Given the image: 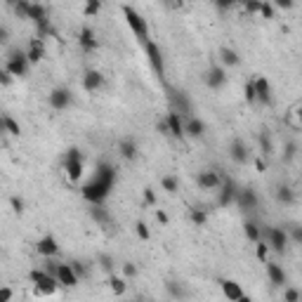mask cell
<instances>
[{
  "label": "cell",
  "mask_w": 302,
  "mask_h": 302,
  "mask_svg": "<svg viewBox=\"0 0 302 302\" xmlns=\"http://www.w3.org/2000/svg\"><path fill=\"white\" fill-rule=\"evenodd\" d=\"M113 184H116V168L107 161H99L92 180L83 187V198L92 205H102L109 198Z\"/></svg>",
  "instance_id": "6da1fadb"
},
{
  "label": "cell",
  "mask_w": 302,
  "mask_h": 302,
  "mask_svg": "<svg viewBox=\"0 0 302 302\" xmlns=\"http://www.w3.org/2000/svg\"><path fill=\"white\" fill-rule=\"evenodd\" d=\"M123 14H125V22H128L130 31L135 33V38H137L142 45L149 43V24H147V19H144L132 5H123Z\"/></svg>",
  "instance_id": "7a4b0ae2"
},
{
  "label": "cell",
  "mask_w": 302,
  "mask_h": 302,
  "mask_svg": "<svg viewBox=\"0 0 302 302\" xmlns=\"http://www.w3.org/2000/svg\"><path fill=\"white\" fill-rule=\"evenodd\" d=\"M29 279L33 283V293L40 298V295H54L59 288V281L54 279L52 274H47L45 269H31L29 271Z\"/></svg>",
  "instance_id": "3957f363"
},
{
  "label": "cell",
  "mask_w": 302,
  "mask_h": 302,
  "mask_svg": "<svg viewBox=\"0 0 302 302\" xmlns=\"http://www.w3.org/2000/svg\"><path fill=\"white\" fill-rule=\"evenodd\" d=\"M168 104H170V111L180 113L184 120L194 116V104H191L189 95L177 90V87H168Z\"/></svg>",
  "instance_id": "277c9868"
},
{
  "label": "cell",
  "mask_w": 302,
  "mask_h": 302,
  "mask_svg": "<svg viewBox=\"0 0 302 302\" xmlns=\"http://www.w3.org/2000/svg\"><path fill=\"white\" fill-rule=\"evenodd\" d=\"M64 170H66V177L69 182H80L83 177V151L80 149H69L64 153Z\"/></svg>",
  "instance_id": "5b68a950"
},
{
  "label": "cell",
  "mask_w": 302,
  "mask_h": 302,
  "mask_svg": "<svg viewBox=\"0 0 302 302\" xmlns=\"http://www.w3.org/2000/svg\"><path fill=\"white\" fill-rule=\"evenodd\" d=\"M29 66H31V62H29V57H26L24 50H12V52L7 54L5 69H7L14 78H22V76L29 74Z\"/></svg>",
  "instance_id": "8992f818"
},
{
  "label": "cell",
  "mask_w": 302,
  "mask_h": 302,
  "mask_svg": "<svg viewBox=\"0 0 302 302\" xmlns=\"http://www.w3.org/2000/svg\"><path fill=\"white\" fill-rule=\"evenodd\" d=\"M262 238L269 243L271 250L286 253V246H288V231L286 229H281V226H264L262 229Z\"/></svg>",
  "instance_id": "52a82bcc"
},
{
  "label": "cell",
  "mask_w": 302,
  "mask_h": 302,
  "mask_svg": "<svg viewBox=\"0 0 302 302\" xmlns=\"http://www.w3.org/2000/svg\"><path fill=\"white\" fill-rule=\"evenodd\" d=\"M144 50H147V59H149L153 74L158 76V78H163L165 76V59H163V52H161V47H158V43L149 40V43L144 45Z\"/></svg>",
  "instance_id": "ba28073f"
},
{
  "label": "cell",
  "mask_w": 302,
  "mask_h": 302,
  "mask_svg": "<svg viewBox=\"0 0 302 302\" xmlns=\"http://www.w3.org/2000/svg\"><path fill=\"white\" fill-rule=\"evenodd\" d=\"M47 102H50V107H52L54 111H64V109L71 107V102H74V92H71L69 87L59 85V87H54L52 92H50Z\"/></svg>",
  "instance_id": "9c48e42d"
},
{
  "label": "cell",
  "mask_w": 302,
  "mask_h": 302,
  "mask_svg": "<svg viewBox=\"0 0 302 302\" xmlns=\"http://www.w3.org/2000/svg\"><path fill=\"white\" fill-rule=\"evenodd\" d=\"M196 184H198V189L210 191V189H220L225 184V177L217 173V170H201V173L196 175Z\"/></svg>",
  "instance_id": "30bf717a"
},
{
  "label": "cell",
  "mask_w": 302,
  "mask_h": 302,
  "mask_svg": "<svg viewBox=\"0 0 302 302\" xmlns=\"http://www.w3.org/2000/svg\"><path fill=\"white\" fill-rule=\"evenodd\" d=\"M203 80L210 90H222V87L226 85V69L225 66H210V69L205 71Z\"/></svg>",
  "instance_id": "8fae6325"
},
{
  "label": "cell",
  "mask_w": 302,
  "mask_h": 302,
  "mask_svg": "<svg viewBox=\"0 0 302 302\" xmlns=\"http://www.w3.org/2000/svg\"><path fill=\"white\" fill-rule=\"evenodd\" d=\"M238 187L234 180H229V177H225V184L220 187V196H217V203L222 205V208H226V205L236 203V194H238Z\"/></svg>",
  "instance_id": "7c38bea8"
},
{
  "label": "cell",
  "mask_w": 302,
  "mask_h": 302,
  "mask_svg": "<svg viewBox=\"0 0 302 302\" xmlns=\"http://www.w3.org/2000/svg\"><path fill=\"white\" fill-rule=\"evenodd\" d=\"M57 281H59V286H64V288H76L80 279H78V274L74 271L71 267V262H59V269H57Z\"/></svg>",
  "instance_id": "4fadbf2b"
},
{
  "label": "cell",
  "mask_w": 302,
  "mask_h": 302,
  "mask_svg": "<svg viewBox=\"0 0 302 302\" xmlns=\"http://www.w3.org/2000/svg\"><path fill=\"white\" fill-rule=\"evenodd\" d=\"M36 253H38V255H43L45 260L57 258V253H59V243H57V238H54L52 234H45L43 238H38V241H36Z\"/></svg>",
  "instance_id": "5bb4252c"
},
{
  "label": "cell",
  "mask_w": 302,
  "mask_h": 302,
  "mask_svg": "<svg viewBox=\"0 0 302 302\" xmlns=\"http://www.w3.org/2000/svg\"><path fill=\"white\" fill-rule=\"evenodd\" d=\"M163 120H165V125H168V130H170V137H175V140H184V137H187V130H184V118L180 116V113L168 111Z\"/></svg>",
  "instance_id": "9a60e30c"
},
{
  "label": "cell",
  "mask_w": 302,
  "mask_h": 302,
  "mask_svg": "<svg viewBox=\"0 0 302 302\" xmlns=\"http://www.w3.org/2000/svg\"><path fill=\"white\" fill-rule=\"evenodd\" d=\"M236 203H238V208H243V210H255L260 203L258 191H255L253 187H241L236 194Z\"/></svg>",
  "instance_id": "2e32d148"
},
{
  "label": "cell",
  "mask_w": 302,
  "mask_h": 302,
  "mask_svg": "<svg viewBox=\"0 0 302 302\" xmlns=\"http://www.w3.org/2000/svg\"><path fill=\"white\" fill-rule=\"evenodd\" d=\"M78 45H80V50L83 52H95L97 50V36H95V31L90 29V26H83L80 31H78Z\"/></svg>",
  "instance_id": "e0dca14e"
},
{
  "label": "cell",
  "mask_w": 302,
  "mask_h": 302,
  "mask_svg": "<svg viewBox=\"0 0 302 302\" xmlns=\"http://www.w3.org/2000/svg\"><path fill=\"white\" fill-rule=\"evenodd\" d=\"M229 156H231V161L238 163V165H246L250 161V151L246 147V142L243 140H234L231 142V147H229Z\"/></svg>",
  "instance_id": "ac0fdd59"
},
{
  "label": "cell",
  "mask_w": 302,
  "mask_h": 302,
  "mask_svg": "<svg viewBox=\"0 0 302 302\" xmlns=\"http://www.w3.org/2000/svg\"><path fill=\"white\" fill-rule=\"evenodd\" d=\"M220 288H222V293H225V298L229 302H238L243 298V288H241V283L234 279H222L220 281Z\"/></svg>",
  "instance_id": "d6986e66"
},
{
  "label": "cell",
  "mask_w": 302,
  "mask_h": 302,
  "mask_svg": "<svg viewBox=\"0 0 302 302\" xmlns=\"http://www.w3.org/2000/svg\"><path fill=\"white\" fill-rule=\"evenodd\" d=\"M83 87H85L87 92H97V90H102V87H104V74L97 71V69L85 71V76H83Z\"/></svg>",
  "instance_id": "ffe728a7"
},
{
  "label": "cell",
  "mask_w": 302,
  "mask_h": 302,
  "mask_svg": "<svg viewBox=\"0 0 302 302\" xmlns=\"http://www.w3.org/2000/svg\"><path fill=\"white\" fill-rule=\"evenodd\" d=\"M253 83H255V92H258L260 104H271V85H269V80H267L264 76H255V78H253Z\"/></svg>",
  "instance_id": "44dd1931"
},
{
  "label": "cell",
  "mask_w": 302,
  "mask_h": 302,
  "mask_svg": "<svg viewBox=\"0 0 302 302\" xmlns=\"http://www.w3.org/2000/svg\"><path fill=\"white\" fill-rule=\"evenodd\" d=\"M118 153H120V158H125V161H135L137 153H140L137 142L132 140V137H123V140L118 142Z\"/></svg>",
  "instance_id": "7402d4cb"
},
{
  "label": "cell",
  "mask_w": 302,
  "mask_h": 302,
  "mask_svg": "<svg viewBox=\"0 0 302 302\" xmlns=\"http://www.w3.org/2000/svg\"><path fill=\"white\" fill-rule=\"evenodd\" d=\"M26 57H29V62L31 64H38V62H43L45 57V45L40 38H33L31 43H29V47H26Z\"/></svg>",
  "instance_id": "603a6c76"
},
{
  "label": "cell",
  "mask_w": 302,
  "mask_h": 302,
  "mask_svg": "<svg viewBox=\"0 0 302 302\" xmlns=\"http://www.w3.org/2000/svg\"><path fill=\"white\" fill-rule=\"evenodd\" d=\"M184 130H187V135H189V137L198 140V137H203L205 135V123L198 118V116H191V118L184 120Z\"/></svg>",
  "instance_id": "cb8c5ba5"
},
{
  "label": "cell",
  "mask_w": 302,
  "mask_h": 302,
  "mask_svg": "<svg viewBox=\"0 0 302 302\" xmlns=\"http://www.w3.org/2000/svg\"><path fill=\"white\" fill-rule=\"evenodd\" d=\"M264 264H267V276H269L271 283H274V286H286L288 276H286L283 267H281V264H276V262H264Z\"/></svg>",
  "instance_id": "d4e9b609"
},
{
  "label": "cell",
  "mask_w": 302,
  "mask_h": 302,
  "mask_svg": "<svg viewBox=\"0 0 302 302\" xmlns=\"http://www.w3.org/2000/svg\"><path fill=\"white\" fill-rule=\"evenodd\" d=\"M26 19H31L33 24L47 22V19H50V17H47V7L40 5V2H31V5H29V12H26Z\"/></svg>",
  "instance_id": "484cf974"
},
{
  "label": "cell",
  "mask_w": 302,
  "mask_h": 302,
  "mask_svg": "<svg viewBox=\"0 0 302 302\" xmlns=\"http://www.w3.org/2000/svg\"><path fill=\"white\" fill-rule=\"evenodd\" d=\"M274 198L283 205H293L295 203V191H293L288 184H279V187L274 189Z\"/></svg>",
  "instance_id": "4316f807"
},
{
  "label": "cell",
  "mask_w": 302,
  "mask_h": 302,
  "mask_svg": "<svg viewBox=\"0 0 302 302\" xmlns=\"http://www.w3.org/2000/svg\"><path fill=\"white\" fill-rule=\"evenodd\" d=\"M165 291H168V295L177 302L187 300V295H189V291L184 288V283H180V281H168V283H165Z\"/></svg>",
  "instance_id": "83f0119b"
},
{
  "label": "cell",
  "mask_w": 302,
  "mask_h": 302,
  "mask_svg": "<svg viewBox=\"0 0 302 302\" xmlns=\"http://www.w3.org/2000/svg\"><path fill=\"white\" fill-rule=\"evenodd\" d=\"M220 62H222L225 69H231V66L241 64V57H238L236 50H231V47H222V50H220Z\"/></svg>",
  "instance_id": "f1b7e54d"
},
{
  "label": "cell",
  "mask_w": 302,
  "mask_h": 302,
  "mask_svg": "<svg viewBox=\"0 0 302 302\" xmlns=\"http://www.w3.org/2000/svg\"><path fill=\"white\" fill-rule=\"evenodd\" d=\"M109 288H111V293H113L116 298H120V295H125V291H128V283H125V276H116V274H111V279H109Z\"/></svg>",
  "instance_id": "f546056e"
},
{
  "label": "cell",
  "mask_w": 302,
  "mask_h": 302,
  "mask_svg": "<svg viewBox=\"0 0 302 302\" xmlns=\"http://www.w3.org/2000/svg\"><path fill=\"white\" fill-rule=\"evenodd\" d=\"M243 234H246V238L253 241V243H260V241H262V229H260L255 222H250V220L243 225Z\"/></svg>",
  "instance_id": "4dcf8cb0"
},
{
  "label": "cell",
  "mask_w": 302,
  "mask_h": 302,
  "mask_svg": "<svg viewBox=\"0 0 302 302\" xmlns=\"http://www.w3.org/2000/svg\"><path fill=\"white\" fill-rule=\"evenodd\" d=\"M2 130H5L7 135H12V137H19V135H22V125L12 118V116H7V113L2 116Z\"/></svg>",
  "instance_id": "1f68e13d"
},
{
  "label": "cell",
  "mask_w": 302,
  "mask_h": 302,
  "mask_svg": "<svg viewBox=\"0 0 302 302\" xmlns=\"http://www.w3.org/2000/svg\"><path fill=\"white\" fill-rule=\"evenodd\" d=\"M258 142H260V151H262L264 156L274 153V142H271V137H269V132H267V130H264V132H260Z\"/></svg>",
  "instance_id": "d6a6232c"
},
{
  "label": "cell",
  "mask_w": 302,
  "mask_h": 302,
  "mask_svg": "<svg viewBox=\"0 0 302 302\" xmlns=\"http://www.w3.org/2000/svg\"><path fill=\"white\" fill-rule=\"evenodd\" d=\"M90 215H92V220H95V222H99V225H109V222H111L109 213L102 208V205H92V208H90Z\"/></svg>",
  "instance_id": "836d02e7"
},
{
  "label": "cell",
  "mask_w": 302,
  "mask_h": 302,
  "mask_svg": "<svg viewBox=\"0 0 302 302\" xmlns=\"http://www.w3.org/2000/svg\"><path fill=\"white\" fill-rule=\"evenodd\" d=\"M161 187L168 191V194H175V191L180 189V180H177L175 175H163V177H161Z\"/></svg>",
  "instance_id": "e575fe53"
},
{
  "label": "cell",
  "mask_w": 302,
  "mask_h": 302,
  "mask_svg": "<svg viewBox=\"0 0 302 302\" xmlns=\"http://www.w3.org/2000/svg\"><path fill=\"white\" fill-rule=\"evenodd\" d=\"M189 220H191L196 226H203L205 222H208V213L201 210V208H191V210H189Z\"/></svg>",
  "instance_id": "d590c367"
},
{
  "label": "cell",
  "mask_w": 302,
  "mask_h": 302,
  "mask_svg": "<svg viewBox=\"0 0 302 302\" xmlns=\"http://www.w3.org/2000/svg\"><path fill=\"white\" fill-rule=\"evenodd\" d=\"M99 267H102V271H107V274H113V258L111 255H107V253H102L97 258Z\"/></svg>",
  "instance_id": "8d00e7d4"
},
{
  "label": "cell",
  "mask_w": 302,
  "mask_h": 302,
  "mask_svg": "<svg viewBox=\"0 0 302 302\" xmlns=\"http://www.w3.org/2000/svg\"><path fill=\"white\" fill-rule=\"evenodd\" d=\"M99 10H102V2L99 0H87L85 5H83V14L85 17H95Z\"/></svg>",
  "instance_id": "74e56055"
},
{
  "label": "cell",
  "mask_w": 302,
  "mask_h": 302,
  "mask_svg": "<svg viewBox=\"0 0 302 302\" xmlns=\"http://www.w3.org/2000/svg\"><path fill=\"white\" fill-rule=\"evenodd\" d=\"M243 95H246V102H248V104H255V102H258V92H255V83H253V80H248V83L243 85Z\"/></svg>",
  "instance_id": "f35d334b"
},
{
  "label": "cell",
  "mask_w": 302,
  "mask_h": 302,
  "mask_svg": "<svg viewBox=\"0 0 302 302\" xmlns=\"http://www.w3.org/2000/svg\"><path fill=\"white\" fill-rule=\"evenodd\" d=\"M283 302H302V291H298V288H283Z\"/></svg>",
  "instance_id": "ab89813d"
},
{
  "label": "cell",
  "mask_w": 302,
  "mask_h": 302,
  "mask_svg": "<svg viewBox=\"0 0 302 302\" xmlns=\"http://www.w3.org/2000/svg\"><path fill=\"white\" fill-rule=\"evenodd\" d=\"M269 243L267 241H260L258 243V248H255V255H258L260 262H267V258H269Z\"/></svg>",
  "instance_id": "60d3db41"
},
{
  "label": "cell",
  "mask_w": 302,
  "mask_h": 302,
  "mask_svg": "<svg viewBox=\"0 0 302 302\" xmlns=\"http://www.w3.org/2000/svg\"><path fill=\"white\" fill-rule=\"evenodd\" d=\"M298 156V144L295 142H286V147H283V161L288 163V161H293Z\"/></svg>",
  "instance_id": "b9f144b4"
},
{
  "label": "cell",
  "mask_w": 302,
  "mask_h": 302,
  "mask_svg": "<svg viewBox=\"0 0 302 302\" xmlns=\"http://www.w3.org/2000/svg\"><path fill=\"white\" fill-rule=\"evenodd\" d=\"M135 231H137V236H140L142 241H149L151 238V229L147 222H137V225H135Z\"/></svg>",
  "instance_id": "7bdbcfd3"
},
{
  "label": "cell",
  "mask_w": 302,
  "mask_h": 302,
  "mask_svg": "<svg viewBox=\"0 0 302 302\" xmlns=\"http://www.w3.org/2000/svg\"><path fill=\"white\" fill-rule=\"evenodd\" d=\"M142 196H144V203L147 205H156V191L151 187H144L142 189Z\"/></svg>",
  "instance_id": "ee69618b"
},
{
  "label": "cell",
  "mask_w": 302,
  "mask_h": 302,
  "mask_svg": "<svg viewBox=\"0 0 302 302\" xmlns=\"http://www.w3.org/2000/svg\"><path fill=\"white\" fill-rule=\"evenodd\" d=\"M123 276H125V279H135V276H137V264H135V262H125V264H123Z\"/></svg>",
  "instance_id": "f6af8a7d"
},
{
  "label": "cell",
  "mask_w": 302,
  "mask_h": 302,
  "mask_svg": "<svg viewBox=\"0 0 302 302\" xmlns=\"http://www.w3.org/2000/svg\"><path fill=\"white\" fill-rule=\"evenodd\" d=\"M29 5H31L29 0H19V2H14V12H17L19 17H24V19H26V12H29Z\"/></svg>",
  "instance_id": "bcb514c9"
},
{
  "label": "cell",
  "mask_w": 302,
  "mask_h": 302,
  "mask_svg": "<svg viewBox=\"0 0 302 302\" xmlns=\"http://www.w3.org/2000/svg\"><path fill=\"white\" fill-rule=\"evenodd\" d=\"M260 17H264V19H274V5H271V2H262V7H260Z\"/></svg>",
  "instance_id": "7dc6e473"
},
{
  "label": "cell",
  "mask_w": 302,
  "mask_h": 302,
  "mask_svg": "<svg viewBox=\"0 0 302 302\" xmlns=\"http://www.w3.org/2000/svg\"><path fill=\"white\" fill-rule=\"evenodd\" d=\"M71 267H74V271L78 274V279H85V276H87L85 262H78V260H76V262H71Z\"/></svg>",
  "instance_id": "c3c4849f"
},
{
  "label": "cell",
  "mask_w": 302,
  "mask_h": 302,
  "mask_svg": "<svg viewBox=\"0 0 302 302\" xmlns=\"http://www.w3.org/2000/svg\"><path fill=\"white\" fill-rule=\"evenodd\" d=\"M10 203H12V210L22 215V213H24V205H26V203H24V198H22V196H12V198H10Z\"/></svg>",
  "instance_id": "681fc988"
},
{
  "label": "cell",
  "mask_w": 302,
  "mask_h": 302,
  "mask_svg": "<svg viewBox=\"0 0 302 302\" xmlns=\"http://www.w3.org/2000/svg\"><path fill=\"white\" fill-rule=\"evenodd\" d=\"M260 7H262L260 0H246V12L248 14H260Z\"/></svg>",
  "instance_id": "f907efd6"
},
{
  "label": "cell",
  "mask_w": 302,
  "mask_h": 302,
  "mask_svg": "<svg viewBox=\"0 0 302 302\" xmlns=\"http://www.w3.org/2000/svg\"><path fill=\"white\" fill-rule=\"evenodd\" d=\"M12 78H14V76H12L7 69H2V71H0V83H2V87L12 85Z\"/></svg>",
  "instance_id": "816d5d0a"
},
{
  "label": "cell",
  "mask_w": 302,
  "mask_h": 302,
  "mask_svg": "<svg viewBox=\"0 0 302 302\" xmlns=\"http://www.w3.org/2000/svg\"><path fill=\"white\" fill-rule=\"evenodd\" d=\"M0 302H12V288L10 286H2V288H0Z\"/></svg>",
  "instance_id": "f5cc1de1"
},
{
  "label": "cell",
  "mask_w": 302,
  "mask_h": 302,
  "mask_svg": "<svg viewBox=\"0 0 302 302\" xmlns=\"http://www.w3.org/2000/svg\"><path fill=\"white\" fill-rule=\"evenodd\" d=\"M291 236L298 241V243H302V226H293L291 229Z\"/></svg>",
  "instance_id": "db71d44e"
},
{
  "label": "cell",
  "mask_w": 302,
  "mask_h": 302,
  "mask_svg": "<svg viewBox=\"0 0 302 302\" xmlns=\"http://www.w3.org/2000/svg\"><path fill=\"white\" fill-rule=\"evenodd\" d=\"M276 7L279 10H293V2L291 0H276Z\"/></svg>",
  "instance_id": "11a10c76"
},
{
  "label": "cell",
  "mask_w": 302,
  "mask_h": 302,
  "mask_svg": "<svg viewBox=\"0 0 302 302\" xmlns=\"http://www.w3.org/2000/svg\"><path fill=\"white\" fill-rule=\"evenodd\" d=\"M10 40V31H7V26H0V43H7Z\"/></svg>",
  "instance_id": "9f6ffc18"
},
{
  "label": "cell",
  "mask_w": 302,
  "mask_h": 302,
  "mask_svg": "<svg viewBox=\"0 0 302 302\" xmlns=\"http://www.w3.org/2000/svg\"><path fill=\"white\" fill-rule=\"evenodd\" d=\"M156 128H158V132H161L163 137H168V135H170V130H168V125H165V120H161V123H158Z\"/></svg>",
  "instance_id": "6f0895ef"
},
{
  "label": "cell",
  "mask_w": 302,
  "mask_h": 302,
  "mask_svg": "<svg viewBox=\"0 0 302 302\" xmlns=\"http://www.w3.org/2000/svg\"><path fill=\"white\" fill-rule=\"evenodd\" d=\"M255 170H258V173H264V170H267V163L262 161V158H255Z\"/></svg>",
  "instance_id": "680465c9"
},
{
  "label": "cell",
  "mask_w": 302,
  "mask_h": 302,
  "mask_svg": "<svg viewBox=\"0 0 302 302\" xmlns=\"http://www.w3.org/2000/svg\"><path fill=\"white\" fill-rule=\"evenodd\" d=\"M215 5H217V10H229V7H231V2H229V0H217Z\"/></svg>",
  "instance_id": "91938a15"
},
{
  "label": "cell",
  "mask_w": 302,
  "mask_h": 302,
  "mask_svg": "<svg viewBox=\"0 0 302 302\" xmlns=\"http://www.w3.org/2000/svg\"><path fill=\"white\" fill-rule=\"evenodd\" d=\"M156 220H158L161 225H168V215H165L163 210H156Z\"/></svg>",
  "instance_id": "94428289"
},
{
  "label": "cell",
  "mask_w": 302,
  "mask_h": 302,
  "mask_svg": "<svg viewBox=\"0 0 302 302\" xmlns=\"http://www.w3.org/2000/svg\"><path fill=\"white\" fill-rule=\"evenodd\" d=\"M295 113H298V120H300V123H302V102H300V104H298V111H295Z\"/></svg>",
  "instance_id": "6125c7cd"
},
{
  "label": "cell",
  "mask_w": 302,
  "mask_h": 302,
  "mask_svg": "<svg viewBox=\"0 0 302 302\" xmlns=\"http://www.w3.org/2000/svg\"><path fill=\"white\" fill-rule=\"evenodd\" d=\"M238 302H253V300H250L248 295H243V298H241V300H238Z\"/></svg>",
  "instance_id": "be15d7a7"
}]
</instances>
